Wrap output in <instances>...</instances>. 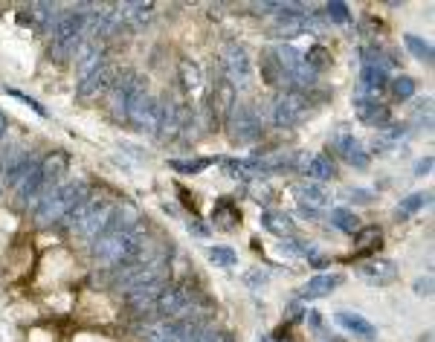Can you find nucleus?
I'll use <instances>...</instances> for the list:
<instances>
[{"instance_id":"nucleus-1","label":"nucleus","mask_w":435,"mask_h":342,"mask_svg":"<svg viewBox=\"0 0 435 342\" xmlns=\"http://www.w3.org/2000/svg\"><path fill=\"white\" fill-rule=\"evenodd\" d=\"M90 3H82V6H73V9H64L58 12L55 24H52V47H50V55L55 61H67L76 55L78 44H82V32H85V24H87V15H90Z\"/></svg>"},{"instance_id":"nucleus-2","label":"nucleus","mask_w":435,"mask_h":342,"mask_svg":"<svg viewBox=\"0 0 435 342\" xmlns=\"http://www.w3.org/2000/svg\"><path fill=\"white\" fill-rule=\"evenodd\" d=\"M116 203H120V200H110V198H102V195H87V198L67 215L70 230H73L76 235H82V238L102 235L105 226H108L110 218H113Z\"/></svg>"},{"instance_id":"nucleus-3","label":"nucleus","mask_w":435,"mask_h":342,"mask_svg":"<svg viewBox=\"0 0 435 342\" xmlns=\"http://www.w3.org/2000/svg\"><path fill=\"white\" fill-rule=\"evenodd\" d=\"M87 195H90L87 183H78V180H70V183L55 186L52 192H50L41 203H38V209H35V223H38V226H52V223H58V221H64Z\"/></svg>"},{"instance_id":"nucleus-4","label":"nucleus","mask_w":435,"mask_h":342,"mask_svg":"<svg viewBox=\"0 0 435 342\" xmlns=\"http://www.w3.org/2000/svg\"><path fill=\"white\" fill-rule=\"evenodd\" d=\"M125 119L134 128L157 134V122H160V102H157L148 93V82L143 79V75H136V79H134L131 96H128V105H125Z\"/></svg>"},{"instance_id":"nucleus-5","label":"nucleus","mask_w":435,"mask_h":342,"mask_svg":"<svg viewBox=\"0 0 435 342\" xmlns=\"http://www.w3.org/2000/svg\"><path fill=\"white\" fill-rule=\"evenodd\" d=\"M224 128H227V134H229V140L235 145H252V142H259L262 134H264V122H262L259 113H255V107L252 105H238V102L232 105Z\"/></svg>"},{"instance_id":"nucleus-6","label":"nucleus","mask_w":435,"mask_h":342,"mask_svg":"<svg viewBox=\"0 0 435 342\" xmlns=\"http://www.w3.org/2000/svg\"><path fill=\"white\" fill-rule=\"evenodd\" d=\"M221 67H224V79L232 84L235 93H247L252 87V61H250V52L244 44H227L221 52Z\"/></svg>"},{"instance_id":"nucleus-7","label":"nucleus","mask_w":435,"mask_h":342,"mask_svg":"<svg viewBox=\"0 0 435 342\" xmlns=\"http://www.w3.org/2000/svg\"><path fill=\"white\" fill-rule=\"evenodd\" d=\"M192 122H194V113L192 107L180 99L169 93V96L160 102V122H157V134L163 140H177L183 131H192Z\"/></svg>"},{"instance_id":"nucleus-8","label":"nucleus","mask_w":435,"mask_h":342,"mask_svg":"<svg viewBox=\"0 0 435 342\" xmlns=\"http://www.w3.org/2000/svg\"><path fill=\"white\" fill-rule=\"evenodd\" d=\"M308 96L299 90H285L279 99L273 102V122L279 128H296L305 117H308Z\"/></svg>"},{"instance_id":"nucleus-9","label":"nucleus","mask_w":435,"mask_h":342,"mask_svg":"<svg viewBox=\"0 0 435 342\" xmlns=\"http://www.w3.org/2000/svg\"><path fill=\"white\" fill-rule=\"evenodd\" d=\"M322 21L320 15H311V12H299V15H279V21L270 27V35L276 38H293V35H302V32H320Z\"/></svg>"},{"instance_id":"nucleus-10","label":"nucleus","mask_w":435,"mask_h":342,"mask_svg":"<svg viewBox=\"0 0 435 342\" xmlns=\"http://www.w3.org/2000/svg\"><path fill=\"white\" fill-rule=\"evenodd\" d=\"M232 105H235V90L224 75H218L215 84H212V93H209V119H212V125H224Z\"/></svg>"},{"instance_id":"nucleus-11","label":"nucleus","mask_w":435,"mask_h":342,"mask_svg":"<svg viewBox=\"0 0 435 342\" xmlns=\"http://www.w3.org/2000/svg\"><path fill=\"white\" fill-rule=\"evenodd\" d=\"M357 276L366 284H371V288H386V284L398 278V264L389 258H369L357 267Z\"/></svg>"},{"instance_id":"nucleus-12","label":"nucleus","mask_w":435,"mask_h":342,"mask_svg":"<svg viewBox=\"0 0 435 342\" xmlns=\"http://www.w3.org/2000/svg\"><path fill=\"white\" fill-rule=\"evenodd\" d=\"M116 75H120V70H116L110 61H105L102 67H99L96 73H90L87 79L78 84V96L82 99H96V96H105V93L113 87Z\"/></svg>"},{"instance_id":"nucleus-13","label":"nucleus","mask_w":435,"mask_h":342,"mask_svg":"<svg viewBox=\"0 0 435 342\" xmlns=\"http://www.w3.org/2000/svg\"><path fill=\"white\" fill-rule=\"evenodd\" d=\"M67 168H70V157L64 151H52V154H47L41 163H38V174H41L47 192H52L55 186H62V177L67 174Z\"/></svg>"},{"instance_id":"nucleus-14","label":"nucleus","mask_w":435,"mask_h":342,"mask_svg":"<svg viewBox=\"0 0 435 342\" xmlns=\"http://www.w3.org/2000/svg\"><path fill=\"white\" fill-rule=\"evenodd\" d=\"M354 110H357L360 122H366L369 128H386L392 122V113L386 105H380L378 99H366V96H357V102H354Z\"/></svg>"},{"instance_id":"nucleus-15","label":"nucleus","mask_w":435,"mask_h":342,"mask_svg":"<svg viewBox=\"0 0 435 342\" xmlns=\"http://www.w3.org/2000/svg\"><path fill=\"white\" fill-rule=\"evenodd\" d=\"M296 165H299V171L305 177H311L316 183H325V180L337 177V168H334V163L325 154H302Z\"/></svg>"},{"instance_id":"nucleus-16","label":"nucleus","mask_w":435,"mask_h":342,"mask_svg":"<svg viewBox=\"0 0 435 342\" xmlns=\"http://www.w3.org/2000/svg\"><path fill=\"white\" fill-rule=\"evenodd\" d=\"M334 322H337L340 328H345L348 334H354L357 339H366V342H374L378 339V328L371 325V322L360 313H351V311H340L337 316H334Z\"/></svg>"},{"instance_id":"nucleus-17","label":"nucleus","mask_w":435,"mask_h":342,"mask_svg":"<svg viewBox=\"0 0 435 342\" xmlns=\"http://www.w3.org/2000/svg\"><path fill=\"white\" fill-rule=\"evenodd\" d=\"M343 284L340 273H322V276H313L308 278L302 288H299V299H322L328 293H334Z\"/></svg>"},{"instance_id":"nucleus-18","label":"nucleus","mask_w":435,"mask_h":342,"mask_svg":"<svg viewBox=\"0 0 435 342\" xmlns=\"http://www.w3.org/2000/svg\"><path fill=\"white\" fill-rule=\"evenodd\" d=\"M212 226L215 230H224V232H232L241 226V209L235 206L229 198H221L212 209Z\"/></svg>"},{"instance_id":"nucleus-19","label":"nucleus","mask_w":435,"mask_h":342,"mask_svg":"<svg viewBox=\"0 0 435 342\" xmlns=\"http://www.w3.org/2000/svg\"><path fill=\"white\" fill-rule=\"evenodd\" d=\"M337 151H340V157H343L348 165H354L357 171H366L369 163H371V157L366 154V148L360 145V140H354L351 134H340V137H337Z\"/></svg>"},{"instance_id":"nucleus-20","label":"nucleus","mask_w":435,"mask_h":342,"mask_svg":"<svg viewBox=\"0 0 435 342\" xmlns=\"http://www.w3.org/2000/svg\"><path fill=\"white\" fill-rule=\"evenodd\" d=\"M262 79H264V84L279 87V90L282 87H290V82H287V75H285L279 59H276V50L273 47L262 50Z\"/></svg>"},{"instance_id":"nucleus-21","label":"nucleus","mask_w":435,"mask_h":342,"mask_svg":"<svg viewBox=\"0 0 435 342\" xmlns=\"http://www.w3.org/2000/svg\"><path fill=\"white\" fill-rule=\"evenodd\" d=\"M360 87H363V96H378L383 87H389V73L378 64H363L360 70Z\"/></svg>"},{"instance_id":"nucleus-22","label":"nucleus","mask_w":435,"mask_h":342,"mask_svg":"<svg viewBox=\"0 0 435 342\" xmlns=\"http://www.w3.org/2000/svg\"><path fill=\"white\" fill-rule=\"evenodd\" d=\"M293 195H296V200H299V206H308V209L331 203V195H328V188L322 183H299L293 188Z\"/></svg>"},{"instance_id":"nucleus-23","label":"nucleus","mask_w":435,"mask_h":342,"mask_svg":"<svg viewBox=\"0 0 435 342\" xmlns=\"http://www.w3.org/2000/svg\"><path fill=\"white\" fill-rule=\"evenodd\" d=\"M116 6H120L122 21L131 27H145L154 17V3H143V0H136V3H116Z\"/></svg>"},{"instance_id":"nucleus-24","label":"nucleus","mask_w":435,"mask_h":342,"mask_svg":"<svg viewBox=\"0 0 435 342\" xmlns=\"http://www.w3.org/2000/svg\"><path fill=\"white\" fill-rule=\"evenodd\" d=\"M383 241V232L378 226H360L354 232V255H366V253H374Z\"/></svg>"},{"instance_id":"nucleus-25","label":"nucleus","mask_w":435,"mask_h":342,"mask_svg":"<svg viewBox=\"0 0 435 342\" xmlns=\"http://www.w3.org/2000/svg\"><path fill=\"white\" fill-rule=\"evenodd\" d=\"M177 73H180V84H183L186 93H201V87H204V73H201V67H197L194 61L180 59V64H177Z\"/></svg>"},{"instance_id":"nucleus-26","label":"nucleus","mask_w":435,"mask_h":342,"mask_svg":"<svg viewBox=\"0 0 435 342\" xmlns=\"http://www.w3.org/2000/svg\"><path fill=\"white\" fill-rule=\"evenodd\" d=\"M262 226L267 232L273 235H282V238H290L293 235V223L285 212H276V209H267V212H262Z\"/></svg>"},{"instance_id":"nucleus-27","label":"nucleus","mask_w":435,"mask_h":342,"mask_svg":"<svg viewBox=\"0 0 435 342\" xmlns=\"http://www.w3.org/2000/svg\"><path fill=\"white\" fill-rule=\"evenodd\" d=\"M224 168H227V174L235 177V180H262L264 177L255 160H229V163H224Z\"/></svg>"},{"instance_id":"nucleus-28","label":"nucleus","mask_w":435,"mask_h":342,"mask_svg":"<svg viewBox=\"0 0 435 342\" xmlns=\"http://www.w3.org/2000/svg\"><path fill=\"white\" fill-rule=\"evenodd\" d=\"M29 21L38 27V29H52V24H55V17H58V9L55 3H32L29 6Z\"/></svg>"},{"instance_id":"nucleus-29","label":"nucleus","mask_w":435,"mask_h":342,"mask_svg":"<svg viewBox=\"0 0 435 342\" xmlns=\"http://www.w3.org/2000/svg\"><path fill=\"white\" fill-rule=\"evenodd\" d=\"M404 44H406V50L415 55L418 61H424V64H432V59H435V52H432V44L429 41H424V38H418V35H404Z\"/></svg>"},{"instance_id":"nucleus-30","label":"nucleus","mask_w":435,"mask_h":342,"mask_svg":"<svg viewBox=\"0 0 435 342\" xmlns=\"http://www.w3.org/2000/svg\"><path fill=\"white\" fill-rule=\"evenodd\" d=\"M331 223L337 226L340 232H348V235H354L360 230V221H357V215H354L351 209H331Z\"/></svg>"},{"instance_id":"nucleus-31","label":"nucleus","mask_w":435,"mask_h":342,"mask_svg":"<svg viewBox=\"0 0 435 342\" xmlns=\"http://www.w3.org/2000/svg\"><path fill=\"white\" fill-rule=\"evenodd\" d=\"M282 255H296V258H316V246L305 244V241H296V238H285L279 244Z\"/></svg>"},{"instance_id":"nucleus-32","label":"nucleus","mask_w":435,"mask_h":342,"mask_svg":"<svg viewBox=\"0 0 435 342\" xmlns=\"http://www.w3.org/2000/svg\"><path fill=\"white\" fill-rule=\"evenodd\" d=\"M209 261H212V264H218V267L229 270V267H235V264H238V255H235L232 246L215 244V246H209Z\"/></svg>"},{"instance_id":"nucleus-33","label":"nucleus","mask_w":435,"mask_h":342,"mask_svg":"<svg viewBox=\"0 0 435 342\" xmlns=\"http://www.w3.org/2000/svg\"><path fill=\"white\" fill-rule=\"evenodd\" d=\"M429 203V195H424V192H415V195H409L406 200H401V206H398V218L401 221H406V218H412L418 209H424Z\"/></svg>"},{"instance_id":"nucleus-34","label":"nucleus","mask_w":435,"mask_h":342,"mask_svg":"<svg viewBox=\"0 0 435 342\" xmlns=\"http://www.w3.org/2000/svg\"><path fill=\"white\" fill-rule=\"evenodd\" d=\"M305 61H308V67L313 70V73H320V70H325L328 64H331V52L325 50V47H311L308 52H305Z\"/></svg>"},{"instance_id":"nucleus-35","label":"nucleus","mask_w":435,"mask_h":342,"mask_svg":"<svg viewBox=\"0 0 435 342\" xmlns=\"http://www.w3.org/2000/svg\"><path fill=\"white\" fill-rule=\"evenodd\" d=\"M325 15H328V21H334V24H351V12H348L345 3H340V0L325 3Z\"/></svg>"},{"instance_id":"nucleus-36","label":"nucleus","mask_w":435,"mask_h":342,"mask_svg":"<svg viewBox=\"0 0 435 342\" xmlns=\"http://www.w3.org/2000/svg\"><path fill=\"white\" fill-rule=\"evenodd\" d=\"M212 160H171V168L180 171V174H197V171L209 168Z\"/></svg>"},{"instance_id":"nucleus-37","label":"nucleus","mask_w":435,"mask_h":342,"mask_svg":"<svg viewBox=\"0 0 435 342\" xmlns=\"http://www.w3.org/2000/svg\"><path fill=\"white\" fill-rule=\"evenodd\" d=\"M392 93H394V99H409L412 96V93H415V79H409V75H398V79H394L392 84Z\"/></svg>"},{"instance_id":"nucleus-38","label":"nucleus","mask_w":435,"mask_h":342,"mask_svg":"<svg viewBox=\"0 0 435 342\" xmlns=\"http://www.w3.org/2000/svg\"><path fill=\"white\" fill-rule=\"evenodd\" d=\"M9 96H15V99H21L24 105H29L38 117H47V107H41V102H35V99H29L27 93H21V90H9Z\"/></svg>"},{"instance_id":"nucleus-39","label":"nucleus","mask_w":435,"mask_h":342,"mask_svg":"<svg viewBox=\"0 0 435 342\" xmlns=\"http://www.w3.org/2000/svg\"><path fill=\"white\" fill-rule=\"evenodd\" d=\"M348 198H351L354 203H371V200H374V195H371V192H366V188H351Z\"/></svg>"},{"instance_id":"nucleus-40","label":"nucleus","mask_w":435,"mask_h":342,"mask_svg":"<svg viewBox=\"0 0 435 342\" xmlns=\"http://www.w3.org/2000/svg\"><path fill=\"white\" fill-rule=\"evenodd\" d=\"M415 293H418V296H429L432 293V276H424V278L415 281Z\"/></svg>"},{"instance_id":"nucleus-41","label":"nucleus","mask_w":435,"mask_h":342,"mask_svg":"<svg viewBox=\"0 0 435 342\" xmlns=\"http://www.w3.org/2000/svg\"><path fill=\"white\" fill-rule=\"evenodd\" d=\"M432 171V157H424V160H418V165H415V174L418 177H424V174H429Z\"/></svg>"},{"instance_id":"nucleus-42","label":"nucleus","mask_w":435,"mask_h":342,"mask_svg":"<svg viewBox=\"0 0 435 342\" xmlns=\"http://www.w3.org/2000/svg\"><path fill=\"white\" fill-rule=\"evenodd\" d=\"M264 281H267V273H262V270H255V273L247 276V284H250V288H259V284H264Z\"/></svg>"},{"instance_id":"nucleus-43","label":"nucleus","mask_w":435,"mask_h":342,"mask_svg":"<svg viewBox=\"0 0 435 342\" xmlns=\"http://www.w3.org/2000/svg\"><path fill=\"white\" fill-rule=\"evenodd\" d=\"M189 232H194V235H201V238H204V235H209V230H206V226H201V223H197V221H194V223H189Z\"/></svg>"},{"instance_id":"nucleus-44","label":"nucleus","mask_w":435,"mask_h":342,"mask_svg":"<svg viewBox=\"0 0 435 342\" xmlns=\"http://www.w3.org/2000/svg\"><path fill=\"white\" fill-rule=\"evenodd\" d=\"M299 215L302 218H320V212H316V209H308V206H299Z\"/></svg>"},{"instance_id":"nucleus-45","label":"nucleus","mask_w":435,"mask_h":342,"mask_svg":"<svg viewBox=\"0 0 435 342\" xmlns=\"http://www.w3.org/2000/svg\"><path fill=\"white\" fill-rule=\"evenodd\" d=\"M6 128H9V122H6L3 113H0V142H3V137H6Z\"/></svg>"},{"instance_id":"nucleus-46","label":"nucleus","mask_w":435,"mask_h":342,"mask_svg":"<svg viewBox=\"0 0 435 342\" xmlns=\"http://www.w3.org/2000/svg\"><path fill=\"white\" fill-rule=\"evenodd\" d=\"M273 342H296V339H293L290 334H285V331H282V334H279V336H276Z\"/></svg>"},{"instance_id":"nucleus-47","label":"nucleus","mask_w":435,"mask_h":342,"mask_svg":"<svg viewBox=\"0 0 435 342\" xmlns=\"http://www.w3.org/2000/svg\"><path fill=\"white\" fill-rule=\"evenodd\" d=\"M259 342H273V339H270V336H262V339H259Z\"/></svg>"}]
</instances>
